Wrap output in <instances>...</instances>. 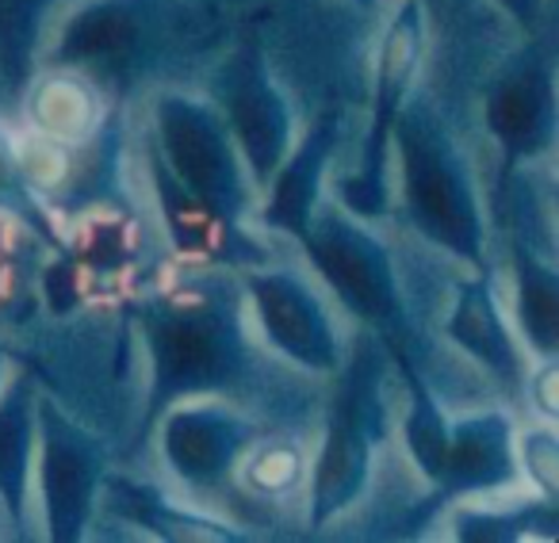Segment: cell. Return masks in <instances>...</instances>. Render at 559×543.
I'll list each match as a JSON object with an SVG mask.
<instances>
[{"label": "cell", "mask_w": 559, "mask_h": 543, "mask_svg": "<svg viewBox=\"0 0 559 543\" xmlns=\"http://www.w3.org/2000/svg\"><path fill=\"white\" fill-rule=\"evenodd\" d=\"M4 364H9V360H4V352H0V383H4Z\"/></svg>", "instance_id": "obj_28"}, {"label": "cell", "mask_w": 559, "mask_h": 543, "mask_svg": "<svg viewBox=\"0 0 559 543\" xmlns=\"http://www.w3.org/2000/svg\"><path fill=\"white\" fill-rule=\"evenodd\" d=\"M518 479V441L513 421L502 410H483L449 425L441 479L433 482V502L467 494H490Z\"/></svg>", "instance_id": "obj_12"}, {"label": "cell", "mask_w": 559, "mask_h": 543, "mask_svg": "<svg viewBox=\"0 0 559 543\" xmlns=\"http://www.w3.org/2000/svg\"><path fill=\"white\" fill-rule=\"evenodd\" d=\"M444 334L460 345L472 360H479L490 375H498L502 383H518L521 375V357L513 349V337L502 322V311L495 303L487 272H479L475 280L456 283V299H452L449 322Z\"/></svg>", "instance_id": "obj_15"}, {"label": "cell", "mask_w": 559, "mask_h": 543, "mask_svg": "<svg viewBox=\"0 0 559 543\" xmlns=\"http://www.w3.org/2000/svg\"><path fill=\"white\" fill-rule=\"evenodd\" d=\"M142 337L150 352L146 425L180 398L234 387L246 367L238 314L223 291L185 288L150 299L142 306Z\"/></svg>", "instance_id": "obj_1"}, {"label": "cell", "mask_w": 559, "mask_h": 543, "mask_svg": "<svg viewBox=\"0 0 559 543\" xmlns=\"http://www.w3.org/2000/svg\"><path fill=\"white\" fill-rule=\"evenodd\" d=\"M35 448H39V486L47 505V535L55 543H78L100 497L104 456L70 413L50 398H35Z\"/></svg>", "instance_id": "obj_8"}, {"label": "cell", "mask_w": 559, "mask_h": 543, "mask_svg": "<svg viewBox=\"0 0 559 543\" xmlns=\"http://www.w3.org/2000/svg\"><path fill=\"white\" fill-rule=\"evenodd\" d=\"M296 479H299V451L288 448V444H269L249 463V482L257 490H269V494L288 490Z\"/></svg>", "instance_id": "obj_24"}, {"label": "cell", "mask_w": 559, "mask_h": 543, "mask_svg": "<svg viewBox=\"0 0 559 543\" xmlns=\"http://www.w3.org/2000/svg\"><path fill=\"white\" fill-rule=\"evenodd\" d=\"M215 100L249 180L264 188L292 149V108L272 81L264 50L257 43H238L230 58L218 65Z\"/></svg>", "instance_id": "obj_7"}, {"label": "cell", "mask_w": 559, "mask_h": 543, "mask_svg": "<svg viewBox=\"0 0 559 543\" xmlns=\"http://www.w3.org/2000/svg\"><path fill=\"white\" fill-rule=\"evenodd\" d=\"M35 387L16 379L0 398V505L12 528L27 532V490L35 467Z\"/></svg>", "instance_id": "obj_16"}, {"label": "cell", "mask_w": 559, "mask_h": 543, "mask_svg": "<svg viewBox=\"0 0 559 543\" xmlns=\"http://www.w3.org/2000/svg\"><path fill=\"white\" fill-rule=\"evenodd\" d=\"M533 395L548 418H556V357L544 360V372L533 379Z\"/></svg>", "instance_id": "obj_25"}, {"label": "cell", "mask_w": 559, "mask_h": 543, "mask_svg": "<svg viewBox=\"0 0 559 543\" xmlns=\"http://www.w3.org/2000/svg\"><path fill=\"white\" fill-rule=\"evenodd\" d=\"M391 146L399 154L403 210L414 230L456 261L487 268L483 261L487 230H483L479 195H475L472 172L449 126L437 119L429 104H414L399 111L391 126Z\"/></svg>", "instance_id": "obj_2"}, {"label": "cell", "mask_w": 559, "mask_h": 543, "mask_svg": "<svg viewBox=\"0 0 559 543\" xmlns=\"http://www.w3.org/2000/svg\"><path fill=\"white\" fill-rule=\"evenodd\" d=\"M0 210L20 218L24 226H32V230L39 233L43 241H50V245H62V238H58L50 215L43 210L35 188L27 184V172H24V161H20L16 146H12V138L4 131H0Z\"/></svg>", "instance_id": "obj_21"}, {"label": "cell", "mask_w": 559, "mask_h": 543, "mask_svg": "<svg viewBox=\"0 0 559 543\" xmlns=\"http://www.w3.org/2000/svg\"><path fill=\"white\" fill-rule=\"evenodd\" d=\"M521 463H525L528 479L544 490V502H556V471H559V441L556 429H533L521 436L518 448Z\"/></svg>", "instance_id": "obj_23"}, {"label": "cell", "mask_w": 559, "mask_h": 543, "mask_svg": "<svg viewBox=\"0 0 559 543\" xmlns=\"http://www.w3.org/2000/svg\"><path fill=\"white\" fill-rule=\"evenodd\" d=\"M337 131H342V116L337 108L322 111L307 134L296 142V146L284 154V161L276 165L272 180L264 184V210L261 222L269 230L292 233V238H304L307 222H311L314 207H319L322 195V172H326L330 157L337 149Z\"/></svg>", "instance_id": "obj_13"}, {"label": "cell", "mask_w": 559, "mask_h": 543, "mask_svg": "<svg viewBox=\"0 0 559 543\" xmlns=\"http://www.w3.org/2000/svg\"><path fill=\"white\" fill-rule=\"evenodd\" d=\"M246 295L253 299L261 334L280 357L319 375H337L345 349L322 299L292 272H249Z\"/></svg>", "instance_id": "obj_9"}, {"label": "cell", "mask_w": 559, "mask_h": 543, "mask_svg": "<svg viewBox=\"0 0 559 543\" xmlns=\"http://www.w3.org/2000/svg\"><path fill=\"white\" fill-rule=\"evenodd\" d=\"M337 372H342V383L330 402L322 456L314 459L311 471V512H307L311 528H326L330 520L357 505L372 474L376 441L383 436V402L368 345L357 349V357Z\"/></svg>", "instance_id": "obj_5"}, {"label": "cell", "mask_w": 559, "mask_h": 543, "mask_svg": "<svg viewBox=\"0 0 559 543\" xmlns=\"http://www.w3.org/2000/svg\"><path fill=\"white\" fill-rule=\"evenodd\" d=\"M32 116L47 138H81L93 131L96 123V104L88 88L73 77H47L32 100Z\"/></svg>", "instance_id": "obj_20"}, {"label": "cell", "mask_w": 559, "mask_h": 543, "mask_svg": "<svg viewBox=\"0 0 559 543\" xmlns=\"http://www.w3.org/2000/svg\"><path fill=\"white\" fill-rule=\"evenodd\" d=\"M100 490H108V505L127 517L131 524H142L157 535V540L173 543H234L241 540L238 528L223 524V520L200 517V512H188L169 505L162 494H154L150 486L127 479H104Z\"/></svg>", "instance_id": "obj_17"}, {"label": "cell", "mask_w": 559, "mask_h": 543, "mask_svg": "<svg viewBox=\"0 0 559 543\" xmlns=\"http://www.w3.org/2000/svg\"><path fill=\"white\" fill-rule=\"evenodd\" d=\"M162 451L177 479L195 490H215L230 479L241 451L253 444V425L226 406H180L162 418Z\"/></svg>", "instance_id": "obj_11"}, {"label": "cell", "mask_w": 559, "mask_h": 543, "mask_svg": "<svg viewBox=\"0 0 559 543\" xmlns=\"http://www.w3.org/2000/svg\"><path fill=\"white\" fill-rule=\"evenodd\" d=\"M518 322L525 341L544 360L559 349V276L533 249L518 245Z\"/></svg>", "instance_id": "obj_18"}, {"label": "cell", "mask_w": 559, "mask_h": 543, "mask_svg": "<svg viewBox=\"0 0 559 543\" xmlns=\"http://www.w3.org/2000/svg\"><path fill=\"white\" fill-rule=\"evenodd\" d=\"M495 4H502L521 27H536V20L544 16V0H495Z\"/></svg>", "instance_id": "obj_26"}, {"label": "cell", "mask_w": 559, "mask_h": 543, "mask_svg": "<svg viewBox=\"0 0 559 543\" xmlns=\"http://www.w3.org/2000/svg\"><path fill=\"white\" fill-rule=\"evenodd\" d=\"M142 47L139 0H93L62 27L55 62L70 70H119Z\"/></svg>", "instance_id": "obj_14"}, {"label": "cell", "mask_w": 559, "mask_h": 543, "mask_svg": "<svg viewBox=\"0 0 559 543\" xmlns=\"http://www.w3.org/2000/svg\"><path fill=\"white\" fill-rule=\"evenodd\" d=\"M391 357H395L399 372H403V379H406V390H411V413H406V429H403L406 451H411V459L418 463L421 479L433 486V482L441 479L444 451H449V421H444L433 390L426 387V379H421L418 367H414L411 349H395Z\"/></svg>", "instance_id": "obj_19"}, {"label": "cell", "mask_w": 559, "mask_h": 543, "mask_svg": "<svg viewBox=\"0 0 559 543\" xmlns=\"http://www.w3.org/2000/svg\"><path fill=\"white\" fill-rule=\"evenodd\" d=\"M299 245L307 249L322 280L334 288L345 311L376 329L388 352L411 349L406 306L399 295V276L383 241L345 207H314Z\"/></svg>", "instance_id": "obj_4"}, {"label": "cell", "mask_w": 559, "mask_h": 543, "mask_svg": "<svg viewBox=\"0 0 559 543\" xmlns=\"http://www.w3.org/2000/svg\"><path fill=\"white\" fill-rule=\"evenodd\" d=\"M349 4H360V9H372L376 0H349Z\"/></svg>", "instance_id": "obj_27"}, {"label": "cell", "mask_w": 559, "mask_h": 543, "mask_svg": "<svg viewBox=\"0 0 559 543\" xmlns=\"http://www.w3.org/2000/svg\"><path fill=\"white\" fill-rule=\"evenodd\" d=\"M421 50H426V12L421 0H403L383 32L380 55H376V93L372 119H368L360 169L337 184V203L357 218H380L391 207L388 192V154H391V126L399 111L406 108V96L418 77Z\"/></svg>", "instance_id": "obj_6"}, {"label": "cell", "mask_w": 559, "mask_h": 543, "mask_svg": "<svg viewBox=\"0 0 559 543\" xmlns=\"http://www.w3.org/2000/svg\"><path fill=\"white\" fill-rule=\"evenodd\" d=\"M154 138L165 161V184L223 226H238L253 200V180L218 108L185 93L157 96Z\"/></svg>", "instance_id": "obj_3"}, {"label": "cell", "mask_w": 559, "mask_h": 543, "mask_svg": "<svg viewBox=\"0 0 559 543\" xmlns=\"http://www.w3.org/2000/svg\"><path fill=\"white\" fill-rule=\"evenodd\" d=\"M452 528H456V540H518L525 532H536V512H460Z\"/></svg>", "instance_id": "obj_22"}, {"label": "cell", "mask_w": 559, "mask_h": 543, "mask_svg": "<svg viewBox=\"0 0 559 543\" xmlns=\"http://www.w3.org/2000/svg\"><path fill=\"white\" fill-rule=\"evenodd\" d=\"M487 131L502 149L506 169L548 154L556 142V85L548 62L525 55L498 73L487 93Z\"/></svg>", "instance_id": "obj_10"}]
</instances>
